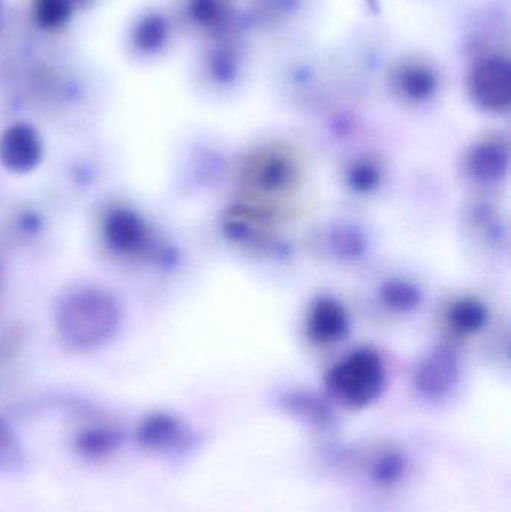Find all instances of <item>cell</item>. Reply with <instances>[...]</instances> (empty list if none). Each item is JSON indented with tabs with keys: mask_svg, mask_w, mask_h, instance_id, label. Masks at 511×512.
Wrapping results in <instances>:
<instances>
[{
	"mask_svg": "<svg viewBox=\"0 0 511 512\" xmlns=\"http://www.w3.org/2000/svg\"><path fill=\"white\" fill-rule=\"evenodd\" d=\"M120 309L107 292L81 288L65 295L56 310V327L66 345L93 349L113 339L119 330Z\"/></svg>",
	"mask_w": 511,
	"mask_h": 512,
	"instance_id": "obj_1",
	"label": "cell"
},
{
	"mask_svg": "<svg viewBox=\"0 0 511 512\" xmlns=\"http://www.w3.org/2000/svg\"><path fill=\"white\" fill-rule=\"evenodd\" d=\"M384 381L386 373L380 357L371 351H359L335 367L329 384L342 402L365 406L380 396Z\"/></svg>",
	"mask_w": 511,
	"mask_h": 512,
	"instance_id": "obj_2",
	"label": "cell"
},
{
	"mask_svg": "<svg viewBox=\"0 0 511 512\" xmlns=\"http://www.w3.org/2000/svg\"><path fill=\"white\" fill-rule=\"evenodd\" d=\"M474 102L485 110L503 113L510 107V62L503 54L477 60L468 78Z\"/></svg>",
	"mask_w": 511,
	"mask_h": 512,
	"instance_id": "obj_3",
	"label": "cell"
},
{
	"mask_svg": "<svg viewBox=\"0 0 511 512\" xmlns=\"http://www.w3.org/2000/svg\"><path fill=\"white\" fill-rule=\"evenodd\" d=\"M440 72L432 60L423 56H405L393 63L389 84L393 92L411 102L434 98L440 87Z\"/></svg>",
	"mask_w": 511,
	"mask_h": 512,
	"instance_id": "obj_4",
	"label": "cell"
},
{
	"mask_svg": "<svg viewBox=\"0 0 511 512\" xmlns=\"http://www.w3.org/2000/svg\"><path fill=\"white\" fill-rule=\"evenodd\" d=\"M102 234L116 254L138 255L149 246L150 234L146 222L128 207H113L105 213Z\"/></svg>",
	"mask_w": 511,
	"mask_h": 512,
	"instance_id": "obj_5",
	"label": "cell"
},
{
	"mask_svg": "<svg viewBox=\"0 0 511 512\" xmlns=\"http://www.w3.org/2000/svg\"><path fill=\"white\" fill-rule=\"evenodd\" d=\"M41 159V138L27 123H15L0 135V164L11 173H30Z\"/></svg>",
	"mask_w": 511,
	"mask_h": 512,
	"instance_id": "obj_6",
	"label": "cell"
},
{
	"mask_svg": "<svg viewBox=\"0 0 511 512\" xmlns=\"http://www.w3.org/2000/svg\"><path fill=\"white\" fill-rule=\"evenodd\" d=\"M173 39V21L161 9H147L135 18L128 33L132 53L141 59L159 57Z\"/></svg>",
	"mask_w": 511,
	"mask_h": 512,
	"instance_id": "obj_7",
	"label": "cell"
},
{
	"mask_svg": "<svg viewBox=\"0 0 511 512\" xmlns=\"http://www.w3.org/2000/svg\"><path fill=\"white\" fill-rule=\"evenodd\" d=\"M137 444L147 453L171 454L182 451L189 444L188 430L171 415H146L135 430Z\"/></svg>",
	"mask_w": 511,
	"mask_h": 512,
	"instance_id": "obj_8",
	"label": "cell"
},
{
	"mask_svg": "<svg viewBox=\"0 0 511 512\" xmlns=\"http://www.w3.org/2000/svg\"><path fill=\"white\" fill-rule=\"evenodd\" d=\"M231 0H182L180 17L198 32L219 36L227 29L233 14Z\"/></svg>",
	"mask_w": 511,
	"mask_h": 512,
	"instance_id": "obj_9",
	"label": "cell"
},
{
	"mask_svg": "<svg viewBox=\"0 0 511 512\" xmlns=\"http://www.w3.org/2000/svg\"><path fill=\"white\" fill-rule=\"evenodd\" d=\"M123 435L107 424H92L78 430L74 436V450L89 462H104L122 447Z\"/></svg>",
	"mask_w": 511,
	"mask_h": 512,
	"instance_id": "obj_10",
	"label": "cell"
},
{
	"mask_svg": "<svg viewBox=\"0 0 511 512\" xmlns=\"http://www.w3.org/2000/svg\"><path fill=\"white\" fill-rule=\"evenodd\" d=\"M77 6H80L78 0H35L33 14L39 26L59 29L69 23Z\"/></svg>",
	"mask_w": 511,
	"mask_h": 512,
	"instance_id": "obj_11",
	"label": "cell"
},
{
	"mask_svg": "<svg viewBox=\"0 0 511 512\" xmlns=\"http://www.w3.org/2000/svg\"><path fill=\"white\" fill-rule=\"evenodd\" d=\"M311 330L318 340L336 339L345 330V315L341 307L330 301L318 304L312 315Z\"/></svg>",
	"mask_w": 511,
	"mask_h": 512,
	"instance_id": "obj_12",
	"label": "cell"
},
{
	"mask_svg": "<svg viewBox=\"0 0 511 512\" xmlns=\"http://www.w3.org/2000/svg\"><path fill=\"white\" fill-rule=\"evenodd\" d=\"M24 462L26 457L17 433L0 418V472L18 471L23 468Z\"/></svg>",
	"mask_w": 511,
	"mask_h": 512,
	"instance_id": "obj_13",
	"label": "cell"
},
{
	"mask_svg": "<svg viewBox=\"0 0 511 512\" xmlns=\"http://www.w3.org/2000/svg\"><path fill=\"white\" fill-rule=\"evenodd\" d=\"M483 318H485V313H483L482 307L477 306L476 303H467V301L459 304L453 312V319L458 322V327L464 328V330H474L479 327Z\"/></svg>",
	"mask_w": 511,
	"mask_h": 512,
	"instance_id": "obj_14",
	"label": "cell"
}]
</instances>
